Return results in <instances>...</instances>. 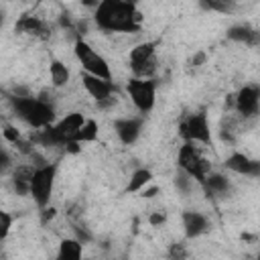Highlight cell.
<instances>
[{
    "label": "cell",
    "mask_w": 260,
    "mask_h": 260,
    "mask_svg": "<svg viewBox=\"0 0 260 260\" xmlns=\"http://www.w3.org/2000/svg\"><path fill=\"white\" fill-rule=\"evenodd\" d=\"M93 22L106 32H138L142 28V12L136 2L102 0L95 6Z\"/></svg>",
    "instance_id": "obj_1"
},
{
    "label": "cell",
    "mask_w": 260,
    "mask_h": 260,
    "mask_svg": "<svg viewBox=\"0 0 260 260\" xmlns=\"http://www.w3.org/2000/svg\"><path fill=\"white\" fill-rule=\"evenodd\" d=\"M10 104H12L14 114L22 122L32 126L35 130H43V128H49L55 124V108L43 98L14 95V98H10Z\"/></svg>",
    "instance_id": "obj_2"
},
{
    "label": "cell",
    "mask_w": 260,
    "mask_h": 260,
    "mask_svg": "<svg viewBox=\"0 0 260 260\" xmlns=\"http://www.w3.org/2000/svg\"><path fill=\"white\" fill-rule=\"evenodd\" d=\"M156 47H158V41H146V43L136 45L130 51L128 63H130V71L134 73V77H138V79H152V75L158 69Z\"/></svg>",
    "instance_id": "obj_3"
},
{
    "label": "cell",
    "mask_w": 260,
    "mask_h": 260,
    "mask_svg": "<svg viewBox=\"0 0 260 260\" xmlns=\"http://www.w3.org/2000/svg\"><path fill=\"white\" fill-rule=\"evenodd\" d=\"M179 169L185 171L193 181H197L199 185H205L207 177L211 175V162L197 150V146L193 142H185L179 148V156H177Z\"/></svg>",
    "instance_id": "obj_4"
},
{
    "label": "cell",
    "mask_w": 260,
    "mask_h": 260,
    "mask_svg": "<svg viewBox=\"0 0 260 260\" xmlns=\"http://www.w3.org/2000/svg\"><path fill=\"white\" fill-rule=\"evenodd\" d=\"M73 53H75V59L79 61V65L83 67V73H89L93 77L112 81V71H110L108 61L98 51H93V47H89L83 39L81 41H75Z\"/></svg>",
    "instance_id": "obj_5"
},
{
    "label": "cell",
    "mask_w": 260,
    "mask_h": 260,
    "mask_svg": "<svg viewBox=\"0 0 260 260\" xmlns=\"http://www.w3.org/2000/svg\"><path fill=\"white\" fill-rule=\"evenodd\" d=\"M57 162H47L43 167L35 169L32 181H30V197L35 199V203L45 209L49 207L51 195H53V185H55V177H57Z\"/></svg>",
    "instance_id": "obj_6"
},
{
    "label": "cell",
    "mask_w": 260,
    "mask_h": 260,
    "mask_svg": "<svg viewBox=\"0 0 260 260\" xmlns=\"http://www.w3.org/2000/svg\"><path fill=\"white\" fill-rule=\"evenodd\" d=\"M179 136L185 142H201V144H209L211 142V130H209V120L205 110L187 114L181 122H179Z\"/></svg>",
    "instance_id": "obj_7"
},
{
    "label": "cell",
    "mask_w": 260,
    "mask_h": 260,
    "mask_svg": "<svg viewBox=\"0 0 260 260\" xmlns=\"http://www.w3.org/2000/svg\"><path fill=\"white\" fill-rule=\"evenodd\" d=\"M126 91L132 100V104L136 106L138 112L148 114L154 108V98H156V83L152 79H138L132 77L126 85Z\"/></svg>",
    "instance_id": "obj_8"
},
{
    "label": "cell",
    "mask_w": 260,
    "mask_h": 260,
    "mask_svg": "<svg viewBox=\"0 0 260 260\" xmlns=\"http://www.w3.org/2000/svg\"><path fill=\"white\" fill-rule=\"evenodd\" d=\"M236 112L242 118H254L260 114V85H244L236 93Z\"/></svg>",
    "instance_id": "obj_9"
},
{
    "label": "cell",
    "mask_w": 260,
    "mask_h": 260,
    "mask_svg": "<svg viewBox=\"0 0 260 260\" xmlns=\"http://www.w3.org/2000/svg\"><path fill=\"white\" fill-rule=\"evenodd\" d=\"M14 30H16L18 35H26V37L41 39V41L51 39V26H49V22L43 20L41 16H35V14H22V16L16 20Z\"/></svg>",
    "instance_id": "obj_10"
},
{
    "label": "cell",
    "mask_w": 260,
    "mask_h": 260,
    "mask_svg": "<svg viewBox=\"0 0 260 260\" xmlns=\"http://www.w3.org/2000/svg\"><path fill=\"white\" fill-rule=\"evenodd\" d=\"M81 83H83L85 91L95 100V104L106 102V100H110V98L116 95V85H114V81H106V79L93 77V75H89V73H83V75H81Z\"/></svg>",
    "instance_id": "obj_11"
},
{
    "label": "cell",
    "mask_w": 260,
    "mask_h": 260,
    "mask_svg": "<svg viewBox=\"0 0 260 260\" xmlns=\"http://www.w3.org/2000/svg\"><path fill=\"white\" fill-rule=\"evenodd\" d=\"M225 169H230L232 173H238V175H246V177H260V160L256 158H250L242 152H232L228 158H225Z\"/></svg>",
    "instance_id": "obj_12"
},
{
    "label": "cell",
    "mask_w": 260,
    "mask_h": 260,
    "mask_svg": "<svg viewBox=\"0 0 260 260\" xmlns=\"http://www.w3.org/2000/svg\"><path fill=\"white\" fill-rule=\"evenodd\" d=\"M142 118H118L114 122V130L122 144H132L142 130Z\"/></svg>",
    "instance_id": "obj_13"
},
{
    "label": "cell",
    "mask_w": 260,
    "mask_h": 260,
    "mask_svg": "<svg viewBox=\"0 0 260 260\" xmlns=\"http://www.w3.org/2000/svg\"><path fill=\"white\" fill-rule=\"evenodd\" d=\"M225 37L230 41H236V43H242V45H248V47H258L260 45V30L250 26V24H234L228 28Z\"/></svg>",
    "instance_id": "obj_14"
},
{
    "label": "cell",
    "mask_w": 260,
    "mask_h": 260,
    "mask_svg": "<svg viewBox=\"0 0 260 260\" xmlns=\"http://www.w3.org/2000/svg\"><path fill=\"white\" fill-rule=\"evenodd\" d=\"M183 230L187 238H199L209 230V219L199 211H183Z\"/></svg>",
    "instance_id": "obj_15"
},
{
    "label": "cell",
    "mask_w": 260,
    "mask_h": 260,
    "mask_svg": "<svg viewBox=\"0 0 260 260\" xmlns=\"http://www.w3.org/2000/svg\"><path fill=\"white\" fill-rule=\"evenodd\" d=\"M35 169L37 167L32 165H20L12 171V185L18 195H30V181H32Z\"/></svg>",
    "instance_id": "obj_16"
},
{
    "label": "cell",
    "mask_w": 260,
    "mask_h": 260,
    "mask_svg": "<svg viewBox=\"0 0 260 260\" xmlns=\"http://www.w3.org/2000/svg\"><path fill=\"white\" fill-rule=\"evenodd\" d=\"M81 250H83V242H79L77 238H65L59 244L55 260H81Z\"/></svg>",
    "instance_id": "obj_17"
},
{
    "label": "cell",
    "mask_w": 260,
    "mask_h": 260,
    "mask_svg": "<svg viewBox=\"0 0 260 260\" xmlns=\"http://www.w3.org/2000/svg\"><path fill=\"white\" fill-rule=\"evenodd\" d=\"M49 75H51V83H53L55 87H65V85L69 83V77H71L69 67H67L63 61H59V59H53V61H51V65H49Z\"/></svg>",
    "instance_id": "obj_18"
},
{
    "label": "cell",
    "mask_w": 260,
    "mask_h": 260,
    "mask_svg": "<svg viewBox=\"0 0 260 260\" xmlns=\"http://www.w3.org/2000/svg\"><path fill=\"white\" fill-rule=\"evenodd\" d=\"M203 187H205L207 193L225 195V193L230 191V181H228V177H223V175H219V173H211V175L207 177V181H205Z\"/></svg>",
    "instance_id": "obj_19"
},
{
    "label": "cell",
    "mask_w": 260,
    "mask_h": 260,
    "mask_svg": "<svg viewBox=\"0 0 260 260\" xmlns=\"http://www.w3.org/2000/svg\"><path fill=\"white\" fill-rule=\"evenodd\" d=\"M150 179H152V173L148 169H136L132 173V177H130V183H128L126 191L128 193H138V191L146 189V185L150 183Z\"/></svg>",
    "instance_id": "obj_20"
},
{
    "label": "cell",
    "mask_w": 260,
    "mask_h": 260,
    "mask_svg": "<svg viewBox=\"0 0 260 260\" xmlns=\"http://www.w3.org/2000/svg\"><path fill=\"white\" fill-rule=\"evenodd\" d=\"M98 138V122L87 118L85 124L81 126V130L77 132L75 136V144H81V142H93Z\"/></svg>",
    "instance_id": "obj_21"
},
{
    "label": "cell",
    "mask_w": 260,
    "mask_h": 260,
    "mask_svg": "<svg viewBox=\"0 0 260 260\" xmlns=\"http://www.w3.org/2000/svg\"><path fill=\"white\" fill-rule=\"evenodd\" d=\"M175 187H177V191H181V193H189L191 191V187H193V179L185 173V171H177V175H175Z\"/></svg>",
    "instance_id": "obj_22"
},
{
    "label": "cell",
    "mask_w": 260,
    "mask_h": 260,
    "mask_svg": "<svg viewBox=\"0 0 260 260\" xmlns=\"http://www.w3.org/2000/svg\"><path fill=\"white\" fill-rule=\"evenodd\" d=\"M187 256H189V252H187V246L183 242H175L167 250V258L169 260H187Z\"/></svg>",
    "instance_id": "obj_23"
},
{
    "label": "cell",
    "mask_w": 260,
    "mask_h": 260,
    "mask_svg": "<svg viewBox=\"0 0 260 260\" xmlns=\"http://www.w3.org/2000/svg\"><path fill=\"white\" fill-rule=\"evenodd\" d=\"M201 8H205V10H215V12H230V10H232V4H230V2L211 0V2H201Z\"/></svg>",
    "instance_id": "obj_24"
},
{
    "label": "cell",
    "mask_w": 260,
    "mask_h": 260,
    "mask_svg": "<svg viewBox=\"0 0 260 260\" xmlns=\"http://www.w3.org/2000/svg\"><path fill=\"white\" fill-rule=\"evenodd\" d=\"M2 134H4V138H6L8 142H12V144H16L18 140H22V138H20V132H18L14 126H10V124H4Z\"/></svg>",
    "instance_id": "obj_25"
},
{
    "label": "cell",
    "mask_w": 260,
    "mask_h": 260,
    "mask_svg": "<svg viewBox=\"0 0 260 260\" xmlns=\"http://www.w3.org/2000/svg\"><path fill=\"white\" fill-rule=\"evenodd\" d=\"M0 221H2V230H0V238L6 240L8 232H10V225H12V215L8 211H0Z\"/></svg>",
    "instance_id": "obj_26"
},
{
    "label": "cell",
    "mask_w": 260,
    "mask_h": 260,
    "mask_svg": "<svg viewBox=\"0 0 260 260\" xmlns=\"http://www.w3.org/2000/svg\"><path fill=\"white\" fill-rule=\"evenodd\" d=\"M148 221H150V225H162L167 221V213L165 211H154V213H150Z\"/></svg>",
    "instance_id": "obj_27"
},
{
    "label": "cell",
    "mask_w": 260,
    "mask_h": 260,
    "mask_svg": "<svg viewBox=\"0 0 260 260\" xmlns=\"http://www.w3.org/2000/svg\"><path fill=\"white\" fill-rule=\"evenodd\" d=\"M55 215H57V209H55V207H45V209H41V223L45 225V223L51 221Z\"/></svg>",
    "instance_id": "obj_28"
},
{
    "label": "cell",
    "mask_w": 260,
    "mask_h": 260,
    "mask_svg": "<svg viewBox=\"0 0 260 260\" xmlns=\"http://www.w3.org/2000/svg\"><path fill=\"white\" fill-rule=\"evenodd\" d=\"M0 165H2V171H6L10 167V158H8L6 148H2V152H0Z\"/></svg>",
    "instance_id": "obj_29"
},
{
    "label": "cell",
    "mask_w": 260,
    "mask_h": 260,
    "mask_svg": "<svg viewBox=\"0 0 260 260\" xmlns=\"http://www.w3.org/2000/svg\"><path fill=\"white\" fill-rule=\"evenodd\" d=\"M201 63H205V53H201V51H199V53L191 59V65H193V67H199Z\"/></svg>",
    "instance_id": "obj_30"
},
{
    "label": "cell",
    "mask_w": 260,
    "mask_h": 260,
    "mask_svg": "<svg viewBox=\"0 0 260 260\" xmlns=\"http://www.w3.org/2000/svg\"><path fill=\"white\" fill-rule=\"evenodd\" d=\"M158 193V187H150V189H142V197H154Z\"/></svg>",
    "instance_id": "obj_31"
},
{
    "label": "cell",
    "mask_w": 260,
    "mask_h": 260,
    "mask_svg": "<svg viewBox=\"0 0 260 260\" xmlns=\"http://www.w3.org/2000/svg\"><path fill=\"white\" fill-rule=\"evenodd\" d=\"M254 260H260V254H258V256H256V258H254Z\"/></svg>",
    "instance_id": "obj_32"
}]
</instances>
